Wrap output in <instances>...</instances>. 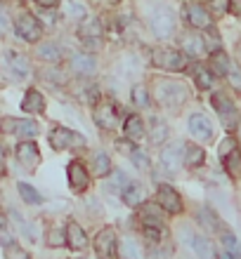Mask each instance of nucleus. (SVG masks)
Wrapping results in <instances>:
<instances>
[{
	"label": "nucleus",
	"instance_id": "nucleus-15",
	"mask_svg": "<svg viewBox=\"0 0 241 259\" xmlns=\"http://www.w3.org/2000/svg\"><path fill=\"white\" fill-rule=\"evenodd\" d=\"M185 17L194 28H211V14L206 12V7H201L199 3H189L185 7Z\"/></svg>",
	"mask_w": 241,
	"mask_h": 259
},
{
	"label": "nucleus",
	"instance_id": "nucleus-14",
	"mask_svg": "<svg viewBox=\"0 0 241 259\" xmlns=\"http://www.w3.org/2000/svg\"><path fill=\"white\" fill-rule=\"evenodd\" d=\"M159 205L165 212H170V214H180L182 212V198L170 186H161L159 189Z\"/></svg>",
	"mask_w": 241,
	"mask_h": 259
},
{
	"label": "nucleus",
	"instance_id": "nucleus-37",
	"mask_svg": "<svg viewBox=\"0 0 241 259\" xmlns=\"http://www.w3.org/2000/svg\"><path fill=\"white\" fill-rule=\"evenodd\" d=\"M130 95H132V104L140 106V109H145L147 104H149V90H147L145 85H135Z\"/></svg>",
	"mask_w": 241,
	"mask_h": 259
},
{
	"label": "nucleus",
	"instance_id": "nucleus-34",
	"mask_svg": "<svg viewBox=\"0 0 241 259\" xmlns=\"http://www.w3.org/2000/svg\"><path fill=\"white\" fill-rule=\"evenodd\" d=\"M118 254L123 259H137L140 250H137V243L130 238V236H125L123 243H121V250H118Z\"/></svg>",
	"mask_w": 241,
	"mask_h": 259
},
{
	"label": "nucleus",
	"instance_id": "nucleus-27",
	"mask_svg": "<svg viewBox=\"0 0 241 259\" xmlns=\"http://www.w3.org/2000/svg\"><path fill=\"white\" fill-rule=\"evenodd\" d=\"M192 247L199 259H213V245H211V240L203 238V236H194Z\"/></svg>",
	"mask_w": 241,
	"mask_h": 259
},
{
	"label": "nucleus",
	"instance_id": "nucleus-29",
	"mask_svg": "<svg viewBox=\"0 0 241 259\" xmlns=\"http://www.w3.org/2000/svg\"><path fill=\"white\" fill-rule=\"evenodd\" d=\"M211 66H213V71L218 75H227L229 71H232V64H229L227 55H222L220 50H218V52H213V57H211Z\"/></svg>",
	"mask_w": 241,
	"mask_h": 259
},
{
	"label": "nucleus",
	"instance_id": "nucleus-9",
	"mask_svg": "<svg viewBox=\"0 0 241 259\" xmlns=\"http://www.w3.org/2000/svg\"><path fill=\"white\" fill-rule=\"evenodd\" d=\"M83 137H78L76 132H71L66 127H52L50 132V146L55 151H64L69 149V146H83Z\"/></svg>",
	"mask_w": 241,
	"mask_h": 259
},
{
	"label": "nucleus",
	"instance_id": "nucleus-20",
	"mask_svg": "<svg viewBox=\"0 0 241 259\" xmlns=\"http://www.w3.org/2000/svg\"><path fill=\"white\" fill-rule=\"evenodd\" d=\"M21 111L24 113H43L45 111V97L38 90H28L24 102H21Z\"/></svg>",
	"mask_w": 241,
	"mask_h": 259
},
{
	"label": "nucleus",
	"instance_id": "nucleus-13",
	"mask_svg": "<svg viewBox=\"0 0 241 259\" xmlns=\"http://www.w3.org/2000/svg\"><path fill=\"white\" fill-rule=\"evenodd\" d=\"M17 160H19L24 167L33 170L36 165L41 163V151H38V146H36L33 142H21L19 146H17Z\"/></svg>",
	"mask_w": 241,
	"mask_h": 259
},
{
	"label": "nucleus",
	"instance_id": "nucleus-19",
	"mask_svg": "<svg viewBox=\"0 0 241 259\" xmlns=\"http://www.w3.org/2000/svg\"><path fill=\"white\" fill-rule=\"evenodd\" d=\"M66 238H69L71 250H76V252L88 250V236H85V231H83L81 224H76V222H69V224H66Z\"/></svg>",
	"mask_w": 241,
	"mask_h": 259
},
{
	"label": "nucleus",
	"instance_id": "nucleus-35",
	"mask_svg": "<svg viewBox=\"0 0 241 259\" xmlns=\"http://www.w3.org/2000/svg\"><path fill=\"white\" fill-rule=\"evenodd\" d=\"M152 144H161V142H165V137H168V125L163 123V120H154L152 123Z\"/></svg>",
	"mask_w": 241,
	"mask_h": 259
},
{
	"label": "nucleus",
	"instance_id": "nucleus-8",
	"mask_svg": "<svg viewBox=\"0 0 241 259\" xmlns=\"http://www.w3.org/2000/svg\"><path fill=\"white\" fill-rule=\"evenodd\" d=\"M14 31H17V35L19 38H24L26 42H36L38 38H41V24H38V19H36L33 14H19L17 17V21H14Z\"/></svg>",
	"mask_w": 241,
	"mask_h": 259
},
{
	"label": "nucleus",
	"instance_id": "nucleus-38",
	"mask_svg": "<svg viewBox=\"0 0 241 259\" xmlns=\"http://www.w3.org/2000/svg\"><path fill=\"white\" fill-rule=\"evenodd\" d=\"M220 240H222V245H225V250L234 252L236 257L241 254V245H239V240L234 238V233H232V231H222L220 233Z\"/></svg>",
	"mask_w": 241,
	"mask_h": 259
},
{
	"label": "nucleus",
	"instance_id": "nucleus-31",
	"mask_svg": "<svg viewBox=\"0 0 241 259\" xmlns=\"http://www.w3.org/2000/svg\"><path fill=\"white\" fill-rule=\"evenodd\" d=\"M14 135L31 139V137L38 135V123H33V120H17L14 123Z\"/></svg>",
	"mask_w": 241,
	"mask_h": 259
},
{
	"label": "nucleus",
	"instance_id": "nucleus-23",
	"mask_svg": "<svg viewBox=\"0 0 241 259\" xmlns=\"http://www.w3.org/2000/svg\"><path fill=\"white\" fill-rule=\"evenodd\" d=\"M182 45H185V52L189 57H201L206 52V42H203V38L199 33H187Z\"/></svg>",
	"mask_w": 241,
	"mask_h": 259
},
{
	"label": "nucleus",
	"instance_id": "nucleus-42",
	"mask_svg": "<svg viewBox=\"0 0 241 259\" xmlns=\"http://www.w3.org/2000/svg\"><path fill=\"white\" fill-rule=\"evenodd\" d=\"M208 5L213 7L218 14H222V12H227L229 10V0H208Z\"/></svg>",
	"mask_w": 241,
	"mask_h": 259
},
{
	"label": "nucleus",
	"instance_id": "nucleus-36",
	"mask_svg": "<svg viewBox=\"0 0 241 259\" xmlns=\"http://www.w3.org/2000/svg\"><path fill=\"white\" fill-rule=\"evenodd\" d=\"M19 196L24 198V200H26L28 205H38L43 200V196L38 191H36L33 186H28V184H24V182H21L19 184Z\"/></svg>",
	"mask_w": 241,
	"mask_h": 259
},
{
	"label": "nucleus",
	"instance_id": "nucleus-46",
	"mask_svg": "<svg viewBox=\"0 0 241 259\" xmlns=\"http://www.w3.org/2000/svg\"><path fill=\"white\" fill-rule=\"evenodd\" d=\"M104 3H109V5H116L118 0H104Z\"/></svg>",
	"mask_w": 241,
	"mask_h": 259
},
{
	"label": "nucleus",
	"instance_id": "nucleus-44",
	"mask_svg": "<svg viewBox=\"0 0 241 259\" xmlns=\"http://www.w3.org/2000/svg\"><path fill=\"white\" fill-rule=\"evenodd\" d=\"M36 5H41V7H55L59 0H33Z\"/></svg>",
	"mask_w": 241,
	"mask_h": 259
},
{
	"label": "nucleus",
	"instance_id": "nucleus-3",
	"mask_svg": "<svg viewBox=\"0 0 241 259\" xmlns=\"http://www.w3.org/2000/svg\"><path fill=\"white\" fill-rule=\"evenodd\" d=\"M187 97L189 92L180 80H161L156 85V99L165 109H178L180 104H185Z\"/></svg>",
	"mask_w": 241,
	"mask_h": 259
},
{
	"label": "nucleus",
	"instance_id": "nucleus-45",
	"mask_svg": "<svg viewBox=\"0 0 241 259\" xmlns=\"http://www.w3.org/2000/svg\"><path fill=\"white\" fill-rule=\"evenodd\" d=\"M218 259H239L234 252H229V250H222L220 254H218Z\"/></svg>",
	"mask_w": 241,
	"mask_h": 259
},
{
	"label": "nucleus",
	"instance_id": "nucleus-5",
	"mask_svg": "<svg viewBox=\"0 0 241 259\" xmlns=\"http://www.w3.org/2000/svg\"><path fill=\"white\" fill-rule=\"evenodd\" d=\"M211 102H213V109L218 111L220 123L225 125V130H234L236 123H239V111H236L234 102H232L225 92H215Z\"/></svg>",
	"mask_w": 241,
	"mask_h": 259
},
{
	"label": "nucleus",
	"instance_id": "nucleus-43",
	"mask_svg": "<svg viewBox=\"0 0 241 259\" xmlns=\"http://www.w3.org/2000/svg\"><path fill=\"white\" fill-rule=\"evenodd\" d=\"M227 78H229V82H232V85H234L236 90H241V73H239V71H236L234 66H232V71H229V73H227Z\"/></svg>",
	"mask_w": 241,
	"mask_h": 259
},
{
	"label": "nucleus",
	"instance_id": "nucleus-32",
	"mask_svg": "<svg viewBox=\"0 0 241 259\" xmlns=\"http://www.w3.org/2000/svg\"><path fill=\"white\" fill-rule=\"evenodd\" d=\"M194 78H196V85H199L201 90H208L213 85V73H211L206 66H201V64L194 66Z\"/></svg>",
	"mask_w": 241,
	"mask_h": 259
},
{
	"label": "nucleus",
	"instance_id": "nucleus-17",
	"mask_svg": "<svg viewBox=\"0 0 241 259\" xmlns=\"http://www.w3.org/2000/svg\"><path fill=\"white\" fill-rule=\"evenodd\" d=\"M69 184H71V189L78 191V193H83L85 189H88V184H90L88 172H85V167H83L78 160L69 163Z\"/></svg>",
	"mask_w": 241,
	"mask_h": 259
},
{
	"label": "nucleus",
	"instance_id": "nucleus-12",
	"mask_svg": "<svg viewBox=\"0 0 241 259\" xmlns=\"http://www.w3.org/2000/svg\"><path fill=\"white\" fill-rule=\"evenodd\" d=\"M189 132H192L196 139H201V142H211V139H213V125H211V120H208L206 116H201V113L189 116Z\"/></svg>",
	"mask_w": 241,
	"mask_h": 259
},
{
	"label": "nucleus",
	"instance_id": "nucleus-10",
	"mask_svg": "<svg viewBox=\"0 0 241 259\" xmlns=\"http://www.w3.org/2000/svg\"><path fill=\"white\" fill-rule=\"evenodd\" d=\"M78 38H81L88 48H97L99 40H102V24H99V19L83 21L81 26H78Z\"/></svg>",
	"mask_w": 241,
	"mask_h": 259
},
{
	"label": "nucleus",
	"instance_id": "nucleus-2",
	"mask_svg": "<svg viewBox=\"0 0 241 259\" xmlns=\"http://www.w3.org/2000/svg\"><path fill=\"white\" fill-rule=\"evenodd\" d=\"M149 28L154 31L156 38H170L175 31V14L170 7L163 3H156L149 12Z\"/></svg>",
	"mask_w": 241,
	"mask_h": 259
},
{
	"label": "nucleus",
	"instance_id": "nucleus-40",
	"mask_svg": "<svg viewBox=\"0 0 241 259\" xmlns=\"http://www.w3.org/2000/svg\"><path fill=\"white\" fill-rule=\"evenodd\" d=\"M64 10H66V14L74 17V19H83V17H85V10H83L81 5H76V3H64Z\"/></svg>",
	"mask_w": 241,
	"mask_h": 259
},
{
	"label": "nucleus",
	"instance_id": "nucleus-16",
	"mask_svg": "<svg viewBox=\"0 0 241 259\" xmlns=\"http://www.w3.org/2000/svg\"><path fill=\"white\" fill-rule=\"evenodd\" d=\"M95 123L99 125L102 130H114L116 127V106L111 102H102L95 109Z\"/></svg>",
	"mask_w": 241,
	"mask_h": 259
},
{
	"label": "nucleus",
	"instance_id": "nucleus-33",
	"mask_svg": "<svg viewBox=\"0 0 241 259\" xmlns=\"http://www.w3.org/2000/svg\"><path fill=\"white\" fill-rule=\"evenodd\" d=\"M48 245L50 247H62V245H69V238H66V229H59V226H52L48 233Z\"/></svg>",
	"mask_w": 241,
	"mask_h": 259
},
{
	"label": "nucleus",
	"instance_id": "nucleus-21",
	"mask_svg": "<svg viewBox=\"0 0 241 259\" xmlns=\"http://www.w3.org/2000/svg\"><path fill=\"white\" fill-rule=\"evenodd\" d=\"M121 198H123V203L128 205V207H137V205L142 203V198H145V189H142L140 182H128V186L123 189Z\"/></svg>",
	"mask_w": 241,
	"mask_h": 259
},
{
	"label": "nucleus",
	"instance_id": "nucleus-7",
	"mask_svg": "<svg viewBox=\"0 0 241 259\" xmlns=\"http://www.w3.org/2000/svg\"><path fill=\"white\" fill-rule=\"evenodd\" d=\"M95 252L99 259H114L118 254V236L114 229H102L95 236Z\"/></svg>",
	"mask_w": 241,
	"mask_h": 259
},
{
	"label": "nucleus",
	"instance_id": "nucleus-24",
	"mask_svg": "<svg viewBox=\"0 0 241 259\" xmlns=\"http://www.w3.org/2000/svg\"><path fill=\"white\" fill-rule=\"evenodd\" d=\"M125 137H128L130 142H140V139L145 137V125H142L140 116H130L125 120Z\"/></svg>",
	"mask_w": 241,
	"mask_h": 259
},
{
	"label": "nucleus",
	"instance_id": "nucleus-28",
	"mask_svg": "<svg viewBox=\"0 0 241 259\" xmlns=\"http://www.w3.org/2000/svg\"><path fill=\"white\" fill-rule=\"evenodd\" d=\"M92 172H95V177H107L111 172V158L107 153H97L92 158Z\"/></svg>",
	"mask_w": 241,
	"mask_h": 259
},
{
	"label": "nucleus",
	"instance_id": "nucleus-39",
	"mask_svg": "<svg viewBox=\"0 0 241 259\" xmlns=\"http://www.w3.org/2000/svg\"><path fill=\"white\" fill-rule=\"evenodd\" d=\"M5 259H31V257H28L17 243H10V240H7L5 243Z\"/></svg>",
	"mask_w": 241,
	"mask_h": 259
},
{
	"label": "nucleus",
	"instance_id": "nucleus-4",
	"mask_svg": "<svg viewBox=\"0 0 241 259\" xmlns=\"http://www.w3.org/2000/svg\"><path fill=\"white\" fill-rule=\"evenodd\" d=\"M152 64L159 68H165V71H185L187 55H182L178 50L156 48V50H152Z\"/></svg>",
	"mask_w": 241,
	"mask_h": 259
},
{
	"label": "nucleus",
	"instance_id": "nucleus-30",
	"mask_svg": "<svg viewBox=\"0 0 241 259\" xmlns=\"http://www.w3.org/2000/svg\"><path fill=\"white\" fill-rule=\"evenodd\" d=\"M38 55H41V59H45V62L57 64L62 59V50L57 48V45H52V42H43L41 48H38Z\"/></svg>",
	"mask_w": 241,
	"mask_h": 259
},
{
	"label": "nucleus",
	"instance_id": "nucleus-26",
	"mask_svg": "<svg viewBox=\"0 0 241 259\" xmlns=\"http://www.w3.org/2000/svg\"><path fill=\"white\" fill-rule=\"evenodd\" d=\"M199 222L206 229H211V231H218V233H222V222H220V217L215 214L211 207H203V210L199 212Z\"/></svg>",
	"mask_w": 241,
	"mask_h": 259
},
{
	"label": "nucleus",
	"instance_id": "nucleus-22",
	"mask_svg": "<svg viewBox=\"0 0 241 259\" xmlns=\"http://www.w3.org/2000/svg\"><path fill=\"white\" fill-rule=\"evenodd\" d=\"M7 66H10V71H12V73L17 75L19 80H24V78L31 73L28 62L21 55H17V52H7Z\"/></svg>",
	"mask_w": 241,
	"mask_h": 259
},
{
	"label": "nucleus",
	"instance_id": "nucleus-11",
	"mask_svg": "<svg viewBox=\"0 0 241 259\" xmlns=\"http://www.w3.org/2000/svg\"><path fill=\"white\" fill-rule=\"evenodd\" d=\"M180 151H185V146H182V144H173L170 149H165L163 153H161V167H163L165 172L175 175V172L180 170V165L185 160V153H180Z\"/></svg>",
	"mask_w": 241,
	"mask_h": 259
},
{
	"label": "nucleus",
	"instance_id": "nucleus-1",
	"mask_svg": "<svg viewBox=\"0 0 241 259\" xmlns=\"http://www.w3.org/2000/svg\"><path fill=\"white\" fill-rule=\"evenodd\" d=\"M161 210H163L161 205H152V203L142 205V210H140V222H142L147 238L152 243H156V240H161L165 236V222Z\"/></svg>",
	"mask_w": 241,
	"mask_h": 259
},
{
	"label": "nucleus",
	"instance_id": "nucleus-18",
	"mask_svg": "<svg viewBox=\"0 0 241 259\" xmlns=\"http://www.w3.org/2000/svg\"><path fill=\"white\" fill-rule=\"evenodd\" d=\"M71 68L78 75H92L97 71V62H95V57L88 55V52H76V55L71 57Z\"/></svg>",
	"mask_w": 241,
	"mask_h": 259
},
{
	"label": "nucleus",
	"instance_id": "nucleus-25",
	"mask_svg": "<svg viewBox=\"0 0 241 259\" xmlns=\"http://www.w3.org/2000/svg\"><path fill=\"white\" fill-rule=\"evenodd\" d=\"M203 160H206L203 149L194 146V144H187L185 146V165L187 167H199V165H203Z\"/></svg>",
	"mask_w": 241,
	"mask_h": 259
},
{
	"label": "nucleus",
	"instance_id": "nucleus-6",
	"mask_svg": "<svg viewBox=\"0 0 241 259\" xmlns=\"http://www.w3.org/2000/svg\"><path fill=\"white\" fill-rule=\"evenodd\" d=\"M220 160L225 165V170L229 172V177H239L241 175V151L236 146L234 137H227L225 142L220 144Z\"/></svg>",
	"mask_w": 241,
	"mask_h": 259
},
{
	"label": "nucleus",
	"instance_id": "nucleus-41",
	"mask_svg": "<svg viewBox=\"0 0 241 259\" xmlns=\"http://www.w3.org/2000/svg\"><path fill=\"white\" fill-rule=\"evenodd\" d=\"M130 158H132V160H135V165H137V167H142V170H147V167H149V160H147L145 151H140V149H132Z\"/></svg>",
	"mask_w": 241,
	"mask_h": 259
}]
</instances>
